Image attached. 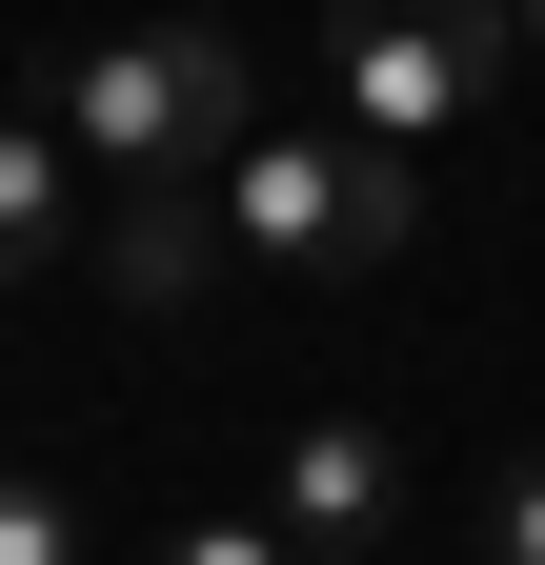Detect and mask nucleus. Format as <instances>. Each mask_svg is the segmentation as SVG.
Wrapping results in <instances>:
<instances>
[{"instance_id": "6e6552de", "label": "nucleus", "mask_w": 545, "mask_h": 565, "mask_svg": "<svg viewBox=\"0 0 545 565\" xmlns=\"http://www.w3.org/2000/svg\"><path fill=\"white\" fill-rule=\"evenodd\" d=\"M485 565H545V445H525V465L485 484Z\"/></svg>"}, {"instance_id": "20e7f679", "label": "nucleus", "mask_w": 545, "mask_h": 565, "mask_svg": "<svg viewBox=\"0 0 545 565\" xmlns=\"http://www.w3.org/2000/svg\"><path fill=\"white\" fill-rule=\"evenodd\" d=\"M284 545H323V565L404 545V445L384 424H284Z\"/></svg>"}, {"instance_id": "1a4fd4ad", "label": "nucleus", "mask_w": 545, "mask_h": 565, "mask_svg": "<svg viewBox=\"0 0 545 565\" xmlns=\"http://www.w3.org/2000/svg\"><path fill=\"white\" fill-rule=\"evenodd\" d=\"M162 565H284V525H182Z\"/></svg>"}, {"instance_id": "0eeeda50", "label": "nucleus", "mask_w": 545, "mask_h": 565, "mask_svg": "<svg viewBox=\"0 0 545 565\" xmlns=\"http://www.w3.org/2000/svg\"><path fill=\"white\" fill-rule=\"evenodd\" d=\"M0 565H82V505H61L41 465H0Z\"/></svg>"}, {"instance_id": "7ed1b4c3", "label": "nucleus", "mask_w": 545, "mask_h": 565, "mask_svg": "<svg viewBox=\"0 0 545 565\" xmlns=\"http://www.w3.org/2000/svg\"><path fill=\"white\" fill-rule=\"evenodd\" d=\"M505 61H525V0H323V82L364 141H445Z\"/></svg>"}, {"instance_id": "39448f33", "label": "nucleus", "mask_w": 545, "mask_h": 565, "mask_svg": "<svg viewBox=\"0 0 545 565\" xmlns=\"http://www.w3.org/2000/svg\"><path fill=\"white\" fill-rule=\"evenodd\" d=\"M101 282H121L142 323H182L202 282H223V182H142V202H121V243H101Z\"/></svg>"}, {"instance_id": "f257e3e1", "label": "nucleus", "mask_w": 545, "mask_h": 565, "mask_svg": "<svg viewBox=\"0 0 545 565\" xmlns=\"http://www.w3.org/2000/svg\"><path fill=\"white\" fill-rule=\"evenodd\" d=\"M61 141L121 182H223L243 162V21H121L61 82Z\"/></svg>"}, {"instance_id": "9d476101", "label": "nucleus", "mask_w": 545, "mask_h": 565, "mask_svg": "<svg viewBox=\"0 0 545 565\" xmlns=\"http://www.w3.org/2000/svg\"><path fill=\"white\" fill-rule=\"evenodd\" d=\"M525 61H545V0H525Z\"/></svg>"}, {"instance_id": "f03ea898", "label": "nucleus", "mask_w": 545, "mask_h": 565, "mask_svg": "<svg viewBox=\"0 0 545 565\" xmlns=\"http://www.w3.org/2000/svg\"><path fill=\"white\" fill-rule=\"evenodd\" d=\"M223 243L344 282V263H404V243H425V182H404V141H364V121H284V141L223 162Z\"/></svg>"}, {"instance_id": "423d86ee", "label": "nucleus", "mask_w": 545, "mask_h": 565, "mask_svg": "<svg viewBox=\"0 0 545 565\" xmlns=\"http://www.w3.org/2000/svg\"><path fill=\"white\" fill-rule=\"evenodd\" d=\"M41 263H82V141L0 102V282H41Z\"/></svg>"}]
</instances>
